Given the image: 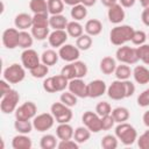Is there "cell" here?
I'll use <instances>...</instances> for the list:
<instances>
[{
    "instance_id": "cell-51",
    "label": "cell",
    "mask_w": 149,
    "mask_h": 149,
    "mask_svg": "<svg viewBox=\"0 0 149 149\" xmlns=\"http://www.w3.org/2000/svg\"><path fill=\"white\" fill-rule=\"evenodd\" d=\"M137 146L140 149H149V128L137 137Z\"/></svg>"
},
{
    "instance_id": "cell-38",
    "label": "cell",
    "mask_w": 149,
    "mask_h": 149,
    "mask_svg": "<svg viewBox=\"0 0 149 149\" xmlns=\"http://www.w3.org/2000/svg\"><path fill=\"white\" fill-rule=\"evenodd\" d=\"M118 143L119 140L116 137V135H112V134H107L101 139V147L104 149H115L118 148Z\"/></svg>"
},
{
    "instance_id": "cell-24",
    "label": "cell",
    "mask_w": 149,
    "mask_h": 149,
    "mask_svg": "<svg viewBox=\"0 0 149 149\" xmlns=\"http://www.w3.org/2000/svg\"><path fill=\"white\" fill-rule=\"evenodd\" d=\"M69 21L63 14H56V15H50L49 17V27L52 28L54 30L57 29H65L68 26Z\"/></svg>"
},
{
    "instance_id": "cell-62",
    "label": "cell",
    "mask_w": 149,
    "mask_h": 149,
    "mask_svg": "<svg viewBox=\"0 0 149 149\" xmlns=\"http://www.w3.org/2000/svg\"><path fill=\"white\" fill-rule=\"evenodd\" d=\"M148 38H149V34H148Z\"/></svg>"
},
{
    "instance_id": "cell-46",
    "label": "cell",
    "mask_w": 149,
    "mask_h": 149,
    "mask_svg": "<svg viewBox=\"0 0 149 149\" xmlns=\"http://www.w3.org/2000/svg\"><path fill=\"white\" fill-rule=\"evenodd\" d=\"M72 63H73L74 69H76V76H77V78H84L87 74V71H88L86 63L83 62V61H79V59L76 61V62H72Z\"/></svg>"
},
{
    "instance_id": "cell-54",
    "label": "cell",
    "mask_w": 149,
    "mask_h": 149,
    "mask_svg": "<svg viewBox=\"0 0 149 149\" xmlns=\"http://www.w3.org/2000/svg\"><path fill=\"white\" fill-rule=\"evenodd\" d=\"M12 90L10 87V83H8L6 79H1L0 80V97H3L6 93H8Z\"/></svg>"
},
{
    "instance_id": "cell-58",
    "label": "cell",
    "mask_w": 149,
    "mask_h": 149,
    "mask_svg": "<svg viewBox=\"0 0 149 149\" xmlns=\"http://www.w3.org/2000/svg\"><path fill=\"white\" fill-rule=\"evenodd\" d=\"M142 121H143L144 126H146L147 128H149V111H147V112H144V113H143Z\"/></svg>"
},
{
    "instance_id": "cell-47",
    "label": "cell",
    "mask_w": 149,
    "mask_h": 149,
    "mask_svg": "<svg viewBox=\"0 0 149 149\" xmlns=\"http://www.w3.org/2000/svg\"><path fill=\"white\" fill-rule=\"evenodd\" d=\"M61 73H62L64 77H66L69 80L77 78V76H76V69H74L73 63H69V64L64 65V66L62 68V70H61Z\"/></svg>"
},
{
    "instance_id": "cell-20",
    "label": "cell",
    "mask_w": 149,
    "mask_h": 149,
    "mask_svg": "<svg viewBox=\"0 0 149 149\" xmlns=\"http://www.w3.org/2000/svg\"><path fill=\"white\" fill-rule=\"evenodd\" d=\"M14 24L19 30H27L28 28L33 27V16H30L28 13H20L15 16Z\"/></svg>"
},
{
    "instance_id": "cell-32",
    "label": "cell",
    "mask_w": 149,
    "mask_h": 149,
    "mask_svg": "<svg viewBox=\"0 0 149 149\" xmlns=\"http://www.w3.org/2000/svg\"><path fill=\"white\" fill-rule=\"evenodd\" d=\"M34 36L31 35V33H28L27 30H20V35H19V47L24 49H29L33 43H34Z\"/></svg>"
},
{
    "instance_id": "cell-44",
    "label": "cell",
    "mask_w": 149,
    "mask_h": 149,
    "mask_svg": "<svg viewBox=\"0 0 149 149\" xmlns=\"http://www.w3.org/2000/svg\"><path fill=\"white\" fill-rule=\"evenodd\" d=\"M148 38V35L143 31V30H134V34H133V37H132V43L134 45H142L146 43Z\"/></svg>"
},
{
    "instance_id": "cell-4",
    "label": "cell",
    "mask_w": 149,
    "mask_h": 149,
    "mask_svg": "<svg viewBox=\"0 0 149 149\" xmlns=\"http://www.w3.org/2000/svg\"><path fill=\"white\" fill-rule=\"evenodd\" d=\"M26 78V68L22 64L13 63L3 70V79L10 84H19Z\"/></svg>"
},
{
    "instance_id": "cell-12",
    "label": "cell",
    "mask_w": 149,
    "mask_h": 149,
    "mask_svg": "<svg viewBox=\"0 0 149 149\" xmlns=\"http://www.w3.org/2000/svg\"><path fill=\"white\" fill-rule=\"evenodd\" d=\"M20 30L17 28H7L2 33V44L7 49H15L19 47Z\"/></svg>"
},
{
    "instance_id": "cell-25",
    "label": "cell",
    "mask_w": 149,
    "mask_h": 149,
    "mask_svg": "<svg viewBox=\"0 0 149 149\" xmlns=\"http://www.w3.org/2000/svg\"><path fill=\"white\" fill-rule=\"evenodd\" d=\"M59 55L54 49H47L41 55V62L48 66H52L58 62Z\"/></svg>"
},
{
    "instance_id": "cell-30",
    "label": "cell",
    "mask_w": 149,
    "mask_h": 149,
    "mask_svg": "<svg viewBox=\"0 0 149 149\" xmlns=\"http://www.w3.org/2000/svg\"><path fill=\"white\" fill-rule=\"evenodd\" d=\"M116 79L119 80H127L130 78V76H133V70L130 69V66L128 64H123L121 63L120 65H116V69L114 71Z\"/></svg>"
},
{
    "instance_id": "cell-34",
    "label": "cell",
    "mask_w": 149,
    "mask_h": 149,
    "mask_svg": "<svg viewBox=\"0 0 149 149\" xmlns=\"http://www.w3.org/2000/svg\"><path fill=\"white\" fill-rule=\"evenodd\" d=\"M31 35L34 36V38L36 41H44L45 38L49 37L50 34V27H36L33 26L31 28Z\"/></svg>"
},
{
    "instance_id": "cell-33",
    "label": "cell",
    "mask_w": 149,
    "mask_h": 149,
    "mask_svg": "<svg viewBox=\"0 0 149 149\" xmlns=\"http://www.w3.org/2000/svg\"><path fill=\"white\" fill-rule=\"evenodd\" d=\"M14 128L20 134H29L33 130L34 126H33V121L30 120H16L15 119Z\"/></svg>"
},
{
    "instance_id": "cell-15",
    "label": "cell",
    "mask_w": 149,
    "mask_h": 149,
    "mask_svg": "<svg viewBox=\"0 0 149 149\" xmlns=\"http://www.w3.org/2000/svg\"><path fill=\"white\" fill-rule=\"evenodd\" d=\"M107 92V85L101 79H94L87 84L88 98H99Z\"/></svg>"
},
{
    "instance_id": "cell-23",
    "label": "cell",
    "mask_w": 149,
    "mask_h": 149,
    "mask_svg": "<svg viewBox=\"0 0 149 149\" xmlns=\"http://www.w3.org/2000/svg\"><path fill=\"white\" fill-rule=\"evenodd\" d=\"M99 68L104 74H112V73H114V71L116 69V62L113 57L106 56V57L101 58Z\"/></svg>"
},
{
    "instance_id": "cell-7",
    "label": "cell",
    "mask_w": 149,
    "mask_h": 149,
    "mask_svg": "<svg viewBox=\"0 0 149 149\" xmlns=\"http://www.w3.org/2000/svg\"><path fill=\"white\" fill-rule=\"evenodd\" d=\"M55 118L54 115L50 113H41V114H37L34 119H33V126H34V129L37 130V132H47L49 130L50 128H52L54 123H55Z\"/></svg>"
},
{
    "instance_id": "cell-18",
    "label": "cell",
    "mask_w": 149,
    "mask_h": 149,
    "mask_svg": "<svg viewBox=\"0 0 149 149\" xmlns=\"http://www.w3.org/2000/svg\"><path fill=\"white\" fill-rule=\"evenodd\" d=\"M13 149H30L33 147V141L28 134H17L12 140Z\"/></svg>"
},
{
    "instance_id": "cell-57",
    "label": "cell",
    "mask_w": 149,
    "mask_h": 149,
    "mask_svg": "<svg viewBox=\"0 0 149 149\" xmlns=\"http://www.w3.org/2000/svg\"><path fill=\"white\" fill-rule=\"evenodd\" d=\"M101 1V3L105 6V7H111V6H113V5H115V3H118V0H100Z\"/></svg>"
},
{
    "instance_id": "cell-42",
    "label": "cell",
    "mask_w": 149,
    "mask_h": 149,
    "mask_svg": "<svg viewBox=\"0 0 149 149\" xmlns=\"http://www.w3.org/2000/svg\"><path fill=\"white\" fill-rule=\"evenodd\" d=\"M49 14H34L33 16V26L36 27H49Z\"/></svg>"
},
{
    "instance_id": "cell-13",
    "label": "cell",
    "mask_w": 149,
    "mask_h": 149,
    "mask_svg": "<svg viewBox=\"0 0 149 149\" xmlns=\"http://www.w3.org/2000/svg\"><path fill=\"white\" fill-rule=\"evenodd\" d=\"M69 91L72 92L78 98H88L87 93V84L83 80V78H74L69 80Z\"/></svg>"
},
{
    "instance_id": "cell-14",
    "label": "cell",
    "mask_w": 149,
    "mask_h": 149,
    "mask_svg": "<svg viewBox=\"0 0 149 149\" xmlns=\"http://www.w3.org/2000/svg\"><path fill=\"white\" fill-rule=\"evenodd\" d=\"M107 95L112 100H122L126 98V92H125V85L123 80H113L111 85L107 87Z\"/></svg>"
},
{
    "instance_id": "cell-45",
    "label": "cell",
    "mask_w": 149,
    "mask_h": 149,
    "mask_svg": "<svg viewBox=\"0 0 149 149\" xmlns=\"http://www.w3.org/2000/svg\"><path fill=\"white\" fill-rule=\"evenodd\" d=\"M95 113L99 115V116H105V115H108L112 113V107L109 105V102L107 101H100L95 106Z\"/></svg>"
},
{
    "instance_id": "cell-39",
    "label": "cell",
    "mask_w": 149,
    "mask_h": 149,
    "mask_svg": "<svg viewBox=\"0 0 149 149\" xmlns=\"http://www.w3.org/2000/svg\"><path fill=\"white\" fill-rule=\"evenodd\" d=\"M77 99L78 97H76L72 92L70 91H63L61 97H59V101H62L64 105L69 106V107H73L77 105Z\"/></svg>"
},
{
    "instance_id": "cell-41",
    "label": "cell",
    "mask_w": 149,
    "mask_h": 149,
    "mask_svg": "<svg viewBox=\"0 0 149 149\" xmlns=\"http://www.w3.org/2000/svg\"><path fill=\"white\" fill-rule=\"evenodd\" d=\"M52 77H54V83H55V87L57 92H63L69 86V79L64 77L62 73L52 76Z\"/></svg>"
},
{
    "instance_id": "cell-27",
    "label": "cell",
    "mask_w": 149,
    "mask_h": 149,
    "mask_svg": "<svg viewBox=\"0 0 149 149\" xmlns=\"http://www.w3.org/2000/svg\"><path fill=\"white\" fill-rule=\"evenodd\" d=\"M65 30H66L68 35L73 38H78L79 36H81L84 34V27L79 23V21H74V20L69 21Z\"/></svg>"
},
{
    "instance_id": "cell-48",
    "label": "cell",
    "mask_w": 149,
    "mask_h": 149,
    "mask_svg": "<svg viewBox=\"0 0 149 149\" xmlns=\"http://www.w3.org/2000/svg\"><path fill=\"white\" fill-rule=\"evenodd\" d=\"M114 123H116V122H115L114 118L112 116V114L101 116V129L102 130H109V129H112L114 127Z\"/></svg>"
},
{
    "instance_id": "cell-28",
    "label": "cell",
    "mask_w": 149,
    "mask_h": 149,
    "mask_svg": "<svg viewBox=\"0 0 149 149\" xmlns=\"http://www.w3.org/2000/svg\"><path fill=\"white\" fill-rule=\"evenodd\" d=\"M112 116L114 118L115 122L116 123H121V122H126L129 116H130V113L128 111V108L126 107H122V106H119V107H115L112 109Z\"/></svg>"
},
{
    "instance_id": "cell-17",
    "label": "cell",
    "mask_w": 149,
    "mask_h": 149,
    "mask_svg": "<svg viewBox=\"0 0 149 149\" xmlns=\"http://www.w3.org/2000/svg\"><path fill=\"white\" fill-rule=\"evenodd\" d=\"M68 36L69 35H68L65 29H57V30H52L49 34L48 41L52 48H61L63 44L66 43Z\"/></svg>"
},
{
    "instance_id": "cell-2",
    "label": "cell",
    "mask_w": 149,
    "mask_h": 149,
    "mask_svg": "<svg viewBox=\"0 0 149 149\" xmlns=\"http://www.w3.org/2000/svg\"><path fill=\"white\" fill-rule=\"evenodd\" d=\"M115 135L119 141H121L125 146H132L135 141H137V132L128 122H121L118 123L115 127Z\"/></svg>"
},
{
    "instance_id": "cell-50",
    "label": "cell",
    "mask_w": 149,
    "mask_h": 149,
    "mask_svg": "<svg viewBox=\"0 0 149 149\" xmlns=\"http://www.w3.org/2000/svg\"><path fill=\"white\" fill-rule=\"evenodd\" d=\"M137 105L140 107H148L149 106V87L142 91L137 97Z\"/></svg>"
},
{
    "instance_id": "cell-31",
    "label": "cell",
    "mask_w": 149,
    "mask_h": 149,
    "mask_svg": "<svg viewBox=\"0 0 149 149\" xmlns=\"http://www.w3.org/2000/svg\"><path fill=\"white\" fill-rule=\"evenodd\" d=\"M70 15L74 21H81L87 16V7L84 6L83 3H78L76 6H72Z\"/></svg>"
},
{
    "instance_id": "cell-56",
    "label": "cell",
    "mask_w": 149,
    "mask_h": 149,
    "mask_svg": "<svg viewBox=\"0 0 149 149\" xmlns=\"http://www.w3.org/2000/svg\"><path fill=\"white\" fill-rule=\"evenodd\" d=\"M119 1V3L123 7V8H130V7H133L134 5H135V2H136V0H118Z\"/></svg>"
},
{
    "instance_id": "cell-8",
    "label": "cell",
    "mask_w": 149,
    "mask_h": 149,
    "mask_svg": "<svg viewBox=\"0 0 149 149\" xmlns=\"http://www.w3.org/2000/svg\"><path fill=\"white\" fill-rule=\"evenodd\" d=\"M14 113L16 120H33L37 114V106L33 101H26L20 105Z\"/></svg>"
},
{
    "instance_id": "cell-22",
    "label": "cell",
    "mask_w": 149,
    "mask_h": 149,
    "mask_svg": "<svg viewBox=\"0 0 149 149\" xmlns=\"http://www.w3.org/2000/svg\"><path fill=\"white\" fill-rule=\"evenodd\" d=\"M84 30L90 36H97V35H99L102 31V23L98 19L87 20L86 23H85V26H84Z\"/></svg>"
},
{
    "instance_id": "cell-59",
    "label": "cell",
    "mask_w": 149,
    "mask_h": 149,
    "mask_svg": "<svg viewBox=\"0 0 149 149\" xmlns=\"http://www.w3.org/2000/svg\"><path fill=\"white\" fill-rule=\"evenodd\" d=\"M95 2H97V0H80V3H83L86 7H92L95 5Z\"/></svg>"
},
{
    "instance_id": "cell-10",
    "label": "cell",
    "mask_w": 149,
    "mask_h": 149,
    "mask_svg": "<svg viewBox=\"0 0 149 149\" xmlns=\"http://www.w3.org/2000/svg\"><path fill=\"white\" fill-rule=\"evenodd\" d=\"M58 55L59 58L63 59L64 62L68 63H72L79 59L80 57V50L77 48V45L74 47L73 44H63L61 48H58Z\"/></svg>"
},
{
    "instance_id": "cell-1",
    "label": "cell",
    "mask_w": 149,
    "mask_h": 149,
    "mask_svg": "<svg viewBox=\"0 0 149 149\" xmlns=\"http://www.w3.org/2000/svg\"><path fill=\"white\" fill-rule=\"evenodd\" d=\"M134 28L128 24H116L112 30L109 31V41L112 44L120 47L126 44L127 42L132 41L133 34H134Z\"/></svg>"
},
{
    "instance_id": "cell-37",
    "label": "cell",
    "mask_w": 149,
    "mask_h": 149,
    "mask_svg": "<svg viewBox=\"0 0 149 149\" xmlns=\"http://www.w3.org/2000/svg\"><path fill=\"white\" fill-rule=\"evenodd\" d=\"M64 2L63 0H48V12L50 15L62 14L64 10Z\"/></svg>"
},
{
    "instance_id": "cell-29",
    "label": "cell",
    "mask_w": 149,
    "mask_h": 149,
    "mask_svg": "<svg viewBox=\"0 0 149 149\" xmlns=\"http://www.w3.org/2000/svg\"><path fill=\"white\" fill-rule=\"evenodd\" d=\"M29 8L34 14H43L48 12V0H30Z\"/></svg>"
},
{
    "instance_id": "cell-61",
    "label": "cell",
    "mask_w": 149,
    "mask_h": 149,
    "mask_svg": "<svg viewBox=\"0 0 149 149\" xmlns=\"http://www.w3.org/2000/svg\"><path fill=\"white\" fill-rule=\"evenodd\" d=\"M143 8H149V0H139Z\"/></svg>"
},
{
    "instance_id": "cell-16",
    "label": "cell",
    "mask_w": 149,
    "mask_h": 149,
    "mask_svg": "<svg viewBox=\"0 0 149 149\" xmlns=\"http://www.w3.org/2000/svg\"><path fill=\"white\" fill-rule=\"evenodd\" d=\"M107 17H108V21L113 24H120L125 17H126V13H125V9L118 2L111 7H108L107 9Z\"/></svg>"
},
{
    "instance_id": "cell-5",
    "label": "cell",
    "mask_w": 149,
    "mask_h": 149,
    "mask_svg": "<svg viewBox=\"0 0 149 149\" xmlns=\"http://www.w3.org/2000/svg\"><path fill=\"white\" fill-rule=\"evenodd\" d=\"M19 101H20V94L16 90H10L8 93H6L3 97H1L0 100V109L3 114H10L16 111L19 107Z\"/></svg>"
},
{
    "instance_id": "cell-49",
    "label": "cell",
    "mask_w": 149,
    "mask_h": 149,
    "mask_svg": "<svg viewBox=\"0 0 149 149\" xmlns=\"http://www.w3.org/2000/svg\"><path fill=\"white\" fill-rule=\"evenodd\" d=\"M58 149H78L79 148V143L73 141L72 139L70 140H61L59 143L57 144Z\"/></svg>"
},
{
    "instance_id": "cell-60",
    "label": "cell",
    "mask_w": 149,
    "mask_h": 149,
    "mask_svg": "<svg viewBox=\"0 0 149 149\" xmlns=\"http://www.w3.org/2000/svg\"><path fill=\"white\" fill-rule=\"evenodd\" d=\"M63 2H64L65 5L72 7V6H76V5L80 3V0H63Z\"/></svg>"
},
{
    "instance_id": "cell-53",
    "label": "cell",
    "mask_w": 149,
    "mask_h": 149,
    "mask_svg": "<svg viewBox=\"0 0 149 149\" xmlns=\"http://www.w3.org/2000/svg\"><path fill=\"white\" fill-rule=\"evenodd\" d=\"M123 85H125L126 98H129V97L134 95V93H135V90H136V87H135V84H134L133 81H130L129 79H127V80H123Z\"/></svg>"
},
{
    "instance_id": "cell-40",
    "label": "cell",
    "mask_w": 149,
    "mask_h": 149,
    "mask_svg": "<svg viewBox=\"0 0 149 149\" xmlns=\"http://www.w3.org/2000/svg\"><path fill=\"white\" fill-rule=\"evenodd\" d=\"M49 73V66L43 64V63H40L37 66H35L34 69L30 70V74L34 77V78H44L47 77V74Z\"/></svg>"
},
{
    "instance_id": "cell-11",
    "label": "cell",
    "mask_w": 149,
    "mask_h": 149,
    "mask_svg": "<svg viewBox=\"0 0 149 149\" xmlns=\"http://www.w3.org/2000/svg\"><path fill=\"white\" fill-rule=\"evenodd\" d=\"M21 63L26 69L30 71L31 69H34L41 63V57L38 56L37 51H35L34 49L31 48L24 49L21 54Z\"/></svg>"
},
{
    "instance_id": "cell-21",
    "label": "cell",
    "mask_w": 149,
    "mask_h": 149,
    "mask_svg": "<svg viewBox=\"0 0 149 149\" xmlns=\"http://www.w3.org/2000/svg\"><path fill=\"white\" fill-rule=\"evenodd\" d=\"M73 133H74V129L69 122L58 123V126L56 127V136L59 140H70L73 137Z\"/></svg>"
},
{
    "instance_id": "cell-52",
    "label": "cell",
    "mask_w": 149,
    "mask_h": 149,
    "mask_svg": "<svg viewBox=\"0 0 149 149\" xmlns=\"http://www.w3.org/2000/svg\"><path fill=\"white\" fill-rule=\"evenodd\" d=\"M43 90L48 93H56V87H55V83H54V77H47L43 80Z\"/></svg>"
},
{
    "instance_id": "cell-55",
    "label": "cell",
    "mask_w": 149,
    "mask_h": 149,
    "mask_svg": "<svg viewBox=\"0 0 149 149\" xmlns=\"http://www.w3.org/2000/svg\"><path fill=\"white\" fill-rule=\"evenodd\" d=\"M141 20L144 26L149 27V8H143V10L141 13Z\"/></svg>"
},
{
    "instance_id": "cell-9",
    "label": "cell",
    "mask_w": 149,
    "mask_h": 149,
    "mask_svg": "<svg viewBox=\"0 0 149 149\" xmlns=\"http://www.w3.org/2000/svg\"><path fill=\"white\" fill-rule=\"evenodd\" d=\"M81 121L84 126H86L91 133H99L101 129V116H99L95 112L86 111L81 115Z\"/></svg>"
},
{
    "instance_id": "cell-35",
    "label": "cell",
    "mask_w": 149,
    "mask_h": 149,
    "mask_svg": "<svg viewBox=\"0 0 149 149\" xmlns=\"http://www.w3.org/2000/svg\"><path fill=\"white\" fill-rule=\"evenodd\" d=\"M57 140L56 136L52 134H45L40 140V147L42 149H55L57 147Z\"/></svg>"
},
{
    "instance_id": "cell-19",
    "label": "cell",
    "mask_w": 149,
    "mask_h": 149,
    "mask_svg": "<svg viewBox=\"0 0 149 149\" xmlns=\"http://www.w3.org/2000/svg\"><path fill=\"white\" fill-rule=\"evenodd\" d=\"M134 80L140 85H146L149 83V69L144 65H136L133 70Z\"/></svg>"
},
{
    "instance_id": "cell-36",
    "label": "cell",
    "mask_w": 149,
    "mask_h": 149,
    "mask_svg": "<svg viewBox=\"0 0 149 149\" xmlns=\"http://www.w3.org/2000/svg\"><path fill=\"white\" fill-rule=\"evenodd\" d=\"M92 36H90L88 34H83L81 36H79L78 38H76V45L79 50L86 51L92 47Z\"/></svg>"
},
{
    "instance_id": "cell-6",
    "label": "cell",
    "mask_w": 149,
    "mask_h": 149,
    "mask_svg": "<svg viewBox=\"0 0 149 149\" xmlns=\"http://www.w3.org/2000/svg\"><path fill=\"white\" fill-rule=\"evenodd\" d=\"M50 112L51 114L54 115L56 122L58 123H66V122H70L73 114H72V111H71V107L64 105L62 101L59 102H54L50 107Z\"/></svg>"
},
{
    "instance_id": "cell-26",
    "label": "cell",
    "mask_w": 149,
    "mask_h": 149,
    "mask_svg": "<svg viewBox=\"0 0 149 149\" xmlns=\"http://www.w3.org/2000/svg\"><path fill=\"white\" fill-rule=\"evenodd\" d=\"M91 137V130L86 127V126H80V127H77L74 129V133H73V139L76 142H78L79 144L81 143H85L90 140Z\"/></svg>"
},
{
    "instance_id": "cell-3",
    "label": "cell",
    "mask_w": 149,
    "mask_h": 149,
    "mask_svg": "<svg viewBox=\"0 0 149 149\" xmlns=\"http://www.w3.org/2000/svg\"><path fill=\"white\" fill-rule=\"evenodd\" d=\"M115 58L116 61H119L120 63L123 64H136L139 62V56H137V49L134 47H129V45H120L116 51H115Z\"/></svg>"
},
{
    "instance_id": "cell-43",
    "label": "cell",
    "mask_w": 149,
    "mask_h": 149,
    "mask_svg": "<svg viewBox=\"0 0 149 149\" xmlns=\"http://www.w3.org/2000/svg\"><path fill=\"white\" fill-rule=\"evenodd\" d=\"M137 56H139V61L143 62L146 65H149V44H142L139 45L137 48Z\"/></svg>"
}]
</instances>
